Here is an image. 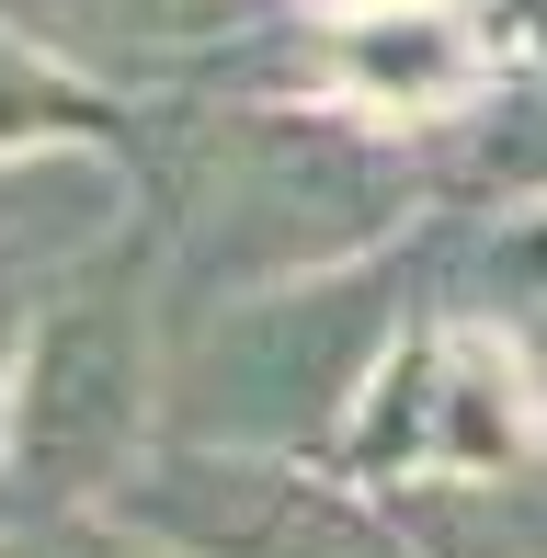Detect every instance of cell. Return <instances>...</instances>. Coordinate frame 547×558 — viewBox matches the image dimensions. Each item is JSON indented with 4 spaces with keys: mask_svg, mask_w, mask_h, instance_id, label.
Returning a JSON list of instances; mask_svg holds the SVG:
<instances>
[{
    "mask_svg": "<svg viewBox=\"0 0 547 558\" xmlns=\"http://www.w3.org/2000/svg\"><path fill=\"white\" fill-rule=\"evenodd\" d=\"M148 240H160L171 308H217V296L308 286V274L377 263L434 217L422 148L400 125H365L342 104H296V92H183L126 125Z\"/></svg>",
    "mask_w": 547,
    "mask_h": 558,
    "instance_id": "6da1fadb",
    "label": "cell"
},
{
    "mask_svg": "<svg viewBox=\"0 0 547 558\" xmlns=\"http://www.w3.org/2000/svg\"><path fill=\"white\" fill-rule=\"evenodd\" d=\"M422 308H434L422 228L400 251H377V263L308 274V286L171 308V445L331 468L354 411H365V388L388 376V353L411 342Z\"/></svg>",
    "mask_w": 547,
    "mask_h": 558,
    "instance_id": "7a4b0ae2",
    "label": "cell"
},
{
    "mask_svg": "<svg viewBox=\"0 0 547 558\" xmlns=\"http://www.w3.org/2000/svg\"><path fill=\"white\" fill-rule=\"evenodd\" d=\"M160 445H171V274H160L148 217H137L23 331L12 434H0V501H12V524L114 513L126 478Z\"/></svg>",
    "mask_w": 547,
    "mask_h": 558,
    "instance_id": "3957f363",
    "label": "cell"
},
{
    "mask_svg": "<svg viewBox=\"0 0 547 558\" xmlns=\"http://www.w3.org/2000/svg\"><path fill=\"white\" fill-rule=\"evenodd\" d=\"M547 456V353L525 331L422 308L411 342L388 353V376L365 388L354 434L331 468L377 501L411 490H467V478H513Z\"/></svg>",
    "mask_w": 547,
    "mask_h": 558,
    "instance_id": "277c9868",
    "label": "cell"
},
{
    "mask_svg": "<svg viewBox=\"0 0 547 558\" xmlns=\"http://www.w3.org/2000/svg\"><path fill=\"white\" fill-rule=\"evenodd\" d=\"M114 513L171 536L183 558H422L377 490H354L342 468H296V456L160 445Z\"/></svg>",
    "mask_w": 547,
    "mask_h": 558,
    "instance_id": "5b68a950",
    "label": "cell"
},
{
    "mask_svg": "<svg viewBox=\"0 0 547 558\" xmlns=\"http://www.w3.org/2000/svg\"><path fill=\"white\" fill-rule=\"evenodd\" d=\"M0 23H12L46 69H69V81H92L104 104L148 114V104L206 92L263 12L252 0H0Z\"/></svg>",
    "mask_w": 547,
    "mask_h": 558,
    "instance_id": "8992f818",
    "label": "cell"
},
{
    "mask_svg": "<svg viewBox=\"0 0 547 558\" xmlns=\"http://www.w3.org/2000/svg\"><path fill=\"white\" fill-rule=\"evenodd\" d=\"M388 513L422 558H547V456L513 478H467V490H411Z\"/></svg>",
    "mask_w": 547,
    "mask_h": 558,
    "instance_id": "52a82bcc",
    "label": "cell"
},
{
    "mask_svg": "<svg viewBox=\"0 0 547 558\" xmlns=\"http://www.w3.org/2000/svg\"><path fill=\"white\" fill-rule=\"evenodd\" d=\"M126 104H104L92 81H69V69H46L35 46L0 23V160L12 148H58V137H126Z\"/></svg>",
    "mask_w": 547,
    "mask_h": 558,
    "instance_id": "ba28073f",
    "label": "cell"
},
{
    "mask_svg": "<svg viewBox=\"0 0 547 558\" xmlns=\"http://www.w3.org/2000/svg\"><path fill=\"white\" fill-rule=\"evenodd\" d=\"M35 558H183V547L126 513H69V524H35Z\"/></svg>",
    "mask_w": 547,
    "mask_h": 558,
    "instance_id": "9c48e42d",
    "label": "cell"
},
{
    "mask_svg": "<svg viewBox=\"0 0 547 558\" xmlns=\"http://www.w3.org/2000/svg\"><path fill=\"white\" fill-rule=\"evenodd\" d=\"M0 558H35V524H12V513H0Z\"/></svg>",
    "mask_w": 547,
    "mask_h": 558,
    "instance_id": "30bf717a",
    "label": "cell"
},
{
    "mask_svg": "<svg viewBox=\"0 0 547 558\" xmlns=\"http://www.w3.org/2000/svg\"><path fill=\"white\" fill-rule=\"evenodd\" d=\"M252 12H274V0H252Z\"/></svg>",
    "mask_w": 547,
    "mask_h": 558,
    "instance_id": "8fae6325",
    "label": "cell"
},
{
    "mask_svg": "<svg viewBox=\"0 0 547 558\" xmlns=\"http://www.w3.org/2000/svg\"><path fill=\"white\" fill-rule=\"evenodd\" d=\"M536 353H547V342H536Z\"/></svg>",
    "mask_w": 547,
    "mask_h": 558,
    "instance_id": "7c38bea8",
    "label": "cell"
}]
</instances>
